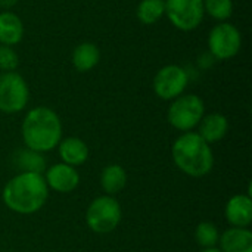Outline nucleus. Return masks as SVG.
I'll list each match as a JSON object with an SVG mask.
<instances>
[{"mask_svg":"<svg viewBox=\"0 0 252 252\" xmlns=\"http://www.w3.org/2000/svg\"><path fill=\"white\" fill-rule=\"evenodd\" d=\"M49 188L41 174L19 173L12 177L3 189L4 205L18 214L37 213L46 204Z\"/></svg>","mask_w":252,"mask_h":252,"instance_id":"obj_1","label":"nucleus"},{"mask_svg":"<svg viewBox=\"0 0 252 252\" xmlns=\"http://www.w3.org/2000/svg\"><path fill=\"white\" fill-rule=\"evenodd\" d=\"M22 139L28 149L47 152L62 140V124L55 111L46 106L31 109L22 121Z\"/></svg>","mask_w":252,"mask_h":252,"instance_id":"obj_2","label":"nucleus"},{"mask_svg":"<svg viewBox=\"0 0 252 252\" xmlns=\"http://www.w3.org/2000/svg\"><path fill=\"white\" fill-rule=\"evenodd\" d=\"M171 154L177 168L190 177H204L214 167V154L210 143L193 131H186L177 137Z\"/></svg>","mask_w":252,"mask_h":252,"instance_id":"obj_3","label":"nucleus"},{"mask_svg":"<svg viewBox=\"0 0 252 252\" xmlns=\"http://www.w3.org/2000/svg\"><path fill=\"white\" fill-rule=\"evenodd\" d=\"M86 221L94 233L105 235L114 232L121 221L120 202L109 195L96 198L87 208Z\"/></svg>","mask_w":252,"mask_h":252,"instance_id":"obj_4","label":"nucleus"},{"mask_svg":"<svg viewBox=\"0 0 252 252\" xmlns=\"http://www.w3.org/2000/svg\"><path fill=\"white\" fill-rule=\"evenodd\" d=\"M205 115V105L204 100L196 94H182L174 99V102L168 108V123L180 130V131H190L195 128L202 117Z\"/></svg>","mask_w":252,"mask_h":252,"instance_id":"obj_5","label":"nucleus"},{"mask_svg":"<svg viewBox=\"0 0 252 252\" xmlns=\"http://www.w3.org/2000/svg\"><path fill=\"white\" fill-rule=\"evenodd\" d=\"M30 92L25 80L15 71L0 75V111L15 114L22 111L28 103Z\"/></svg>","mask_w":252,"mask_h":252,"instance_id":"obj_6","label":"nucleus"},{"mask_svg":"<svg viewBox=\"0 0 252 252\" xmlns=\"http://www.w3.org/2000/svg\"><path fill=\"white\" fill-rule=\"evenodd\" d=\"M165 15L176 28L192 31L204 19V0H165Z\"/></svg>","mask_w":252,"mask_h":252,"instance_id":"obj_7","label":"nucleus"},{"mask_svg":"<svg viewBox=\"0 0 252 252\" xmlns=\"http://www.w3.org/2000/svg\"><path fill=\"white\" fill-rule=\"evenodd\" d=\"M242 44V37L239 30L229 24V22H221L217 24L208 37V47L210 52L214 58L220 61H227L235 58Z\"/></svg>","mask_w":252,"mask_h":252,"instance_id":"obj_8","label":"nucleus"},{"mask_svg":"<svg viewBox=\"0 0 252 252\" xmlns=\"http://www.w3.org/2000/svg\"><path fill=\"white\" fill-rule=\"evenodd\" d=\"M188 74L179 65H165L154 78V92L164 100H173L185 92L188 86Z\"/></svg>","mask_w":252,"mask_h":252,"instance_id":"obj_9","label":"nucleus"},{"mask_svg":"<svg viewBox=\"0 0 252 252\" xmlns=\"http://www.w3.org/2000/svg\"><path fill=\"white\" fill-rule=\"evenodd\" d=\"M44 180L47 188L59 193H69L77 189L80 183V174L77 173L75 167L61 162V164H55L47 170Z\"/></svg>","mask_w":252,"mask_h":252,"instance_id":"obj_10","label":"nucleus"},{"mask_svg":"<svg viewBox=\"0 0 252 252\" xmlns=\"http://www.w3.org/2000/svg\"><path fill=\"white\" fill-rule=\"evenodd\" d=\"M226 220L233 227H248L252 223V199L250 195H235L224 210Z\"/></svg>","mask_w":252,"mask_h":252,"instance_id":"obj_11","label":"nucleus"},{"mask_svg":"<svg viewBox=\"0 0 252 252\" xmlns=\"http://www.w3.org/2000/svg\"><path fill=\"white\" fill-rule=\"evenodd\" d=\"M199 126V136L207 143H216L220 142L229 130V121L223 114L213 112L208 115H204Z\"/></svg>","mask_w":252,"mask_h":252,"instance_id":"obj_12","label":"nucleus"},{"mask_svg":"<svg viewBox=\"0 0 252 252\" xmlns=\"http://www.w3.org/2000/svg\"><path fill=\"white\" fill-rule=\"evenodd\" d=\"M221 252H252V233L245 227H232L219 239Z\"/></svg>","mask_w":252,"mask_h":252,"instance_id":"obj_13","label":"nucleus"},{"mask_svg":"<svg viewBox=\"0 0 252 252\" xmlns=\"http://www.w3.org/2000/svg\"><path fill=\"white\" fill-rule=\"evenodd\" d=\"M59 155L63 164L71 167L81 165L89 158V148L87 145L78 137H66L59 142Z\"/></svg>","mask_w":252,"mask_h":252,"instance_id":"obj_14","label":"nucleus"},{"mask_svg":"<svg viewBox=\"0 0 252 252\" xmlns=\"http://www.w3.org/2000/svg\"><path fill=\"white\" fill-rule=\"evenodd\" d=\"M24 35V24L18 15L4 10L0 12V43L4 46L18 44Z\"/></svg>","mask_w":252,"mask_h":252,"instance_id":"obj_15","label":"nucleus"},{"mask_svg":"<svg viewBox=\"0 0 252 252\" xmlns=\"http://www.w3.org/2000/svg\"><path fill=\"white\" fill-rule=\"evenodd\" d=\"M99 59H100L99 47L90 41L80 43L72 52V65L80 72H87L93 69L99 63Z\"/></svg>","mask_w":252,"mask_h":252,"instance_id":"obj_16","label":"nucleus"},{"mask_svg":"<svg viewBox=\"0 0 252 252\" xmlns=\"http://www.w3.org/2000/svg\"><path fill=\"white\" fill-rule=\"evenodd\" d=\"M100 185H102V189L109 196L120 193L127 185L126 170L118 164H111V165L105 167L100 174Z\"/></svg>","mask_w":252,"mask_h":252,"instance_id":"obj_17","label":"nucleus"},{"mask_svg":"<svg viewBox=\"0 0 252 252\" xmlns=\"http://www.w3.org/2000/svg\"><path fill=\"white\" fill-rule=\"evenodd\" d=\"M15 165L21 170V173L41 174L46 170V159L40 152H35V151L25 148V149H19L16 152Z\"/></svg>","mask_w":252,"mask_h":252,"instance_id":"obj_18","label":"nucleus"},{"mask_svg":"<svg viewBox=\"0 0 252 252\" xmlns=\"http://www.w3.org/2000/svg\"><path fill=\"white\" fill-rule=\"evenodd\" d=\"M136 13L142 24L152 25L165 15V0H142Z\"/></svg>","mask_w":252,"mask_h":252,"instance_id":"obj_19","label":"nucleus"},{"mask_svg":"<svg viewBox=\"0 0 252 252\" xmlns=\"http://www.w3.org/2000/svg\"><path fill=\"white\" fill-rule=\"evenodd\" d=\"M195 239L204 250L205 248H214L220 239V233H219L217 226L211 221L199 223L196 230H195Z\"/></svg>","mask_w":252,"mask_h":252,"instance_id":"obj_20","label":"nucleus"},{"mask_svg":"<svg viewBox=\"0 0 252 252\" xmlns=\"http://www.w3.org/2000/svg\"><path fill=\"white\" fill-rule=\"evenodd\" d=\"M204 10L219 21H226L233 13L232 0H204Z\"/></svg>","mask_w":252,"mask_h":252,"instance_id":"obj_21","label":"nucleus"},{"mask_svg":"<svg viewBox=\"0 0 252 252\" xmlns=\"http://www.w3.org/2000/svg\"><path fill=\"white\" fill-rule=\"evenodd\" d=\"M19 63V58L18 53L10 47V46H0V69H3L4 72H10L13 71Z\"/></svg>","mask_w":252,"mask_h":252,"instance_id":"obj_22","label":"nucleus"},{"mask_svg":"<svg viewBox=\"0 0 252 252\" xmlns=\"http://www.w3.org/2000/svg\"><path fill=\"white\" fill-rule=\"evenodd\" d=\"M18 3V0H0V7H12Z\"/></svg>","mask_w":252,"mask_h":252,"instance_id":"obj_23","label":"nucleus"},{"mask_svg":"<svg viewBox=\"0 0 252 252\" xmlns=\"http://www.w3.org/2000/svg\"><path fill=\"white\" fill-rule=\"evenodd\" d=\"M201 252H221V250H220V248H216V247H214V248H205L204 251H201Z\"/></svg>","mask_w":252,"mask_h":252,"instance_id":"obj_24","label":"nucleus"}]
</instances>
